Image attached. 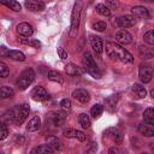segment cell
Here are the masks:
<instances>
[{"label": "cell", "instance_id": "34", "mask_svg": "<svg viewBox=\"0 0 154 154\" xmlns=\"http://www.w3.org/2000/svg\"><path fill=\"white\" fill-rule=\"evenodd\" d=\"M14 118H16V113L13 112V109L7 111L2 117H1V122L10 124V123H14Z\"/></svg>", "mask_w": 154, "mask_h": 154}, {"label": "cell", "instance_id": "7", "mask_svg": "<svg viewBox=\"0 0 154 154\" xmlns=\"http://www.w3.org/2000/svg\"><path fill=\"white\" fill-rule=\"evenodd\" d=\"M29 112H30V107H29V105H28V103H22L20 107H19V109H18V112L16 113L14 124H16L17 126H20V125L25 122V119L28 118Z\"/></svg>", "mask_w": 154, "mask_h": 154}, {"label": "cell", "instance_id": "20", "mask_svg": "<svg viewBox=\"0 0 154 154\" xmlns=\"http://www.w3.org/2000/svg\"><path fill=\"white\" fill-rule=\"evenodd\" d=\"M46 142H47L54 150H60V149L63 148V142H61L57 136L51 135V136L46 137Z\"/></svg>", "mask_w": 154, "mask_h": 154}, {"label": "cell", "instance_id": "18", "mask_svg": "<svg viewBox=\"0 0 154 154\" xmlns=\"http://www.w3.org/2000/svg\"><path fill=\"white\" fill-rule=\"evenodd\" d=\"M6 57L14 60V61H24L25 60V54L20 51H16V49H10L6 52Z\"/></svg>", "mask_w": 154, "mask_h": 154}, {"label": "cell", "instance_id": "17", "mask_svg": "<svg viewBox=\"0 0 154 154\" xmlns=\"http://www.w3.org/2000/svg\"><path fill=\"white\" fill-rule=\"evenodd\" d=\"M40 128H41V118H40L38 116H35V117H32V118L29 120L28 125H26V130H28L29 132H34V131H37Z\"/></svg>", "mask_w": 154, "mask_h": 154}, {"label": "cell", "instance_id": "37", "mask_svg": "<svg viewBox=\"0 0 154 154\" xmlns=\"http://www.w3.org/2000/svg\"><path fill=\"white\" fill-rule=\"evenodd\" d=\"M8 76H10V69H8V66L4 61H0V77L1 78H6Z\"/></svg>", "mask_w": 154, "mask_h": 154}, {"label": "cell", "instance_id": "22", "mask_svg": "<svg viewBox=\"0 0 154 154\" xmlns=\"http://www.w3.org/2000/svg\"><path fill=\"white\" fill-rule=\"evenodd\" d=\"M117 101H118V96L117 95H111L105 100V106L109 112H114L116 107H117Z\"/></svg>", "mask_w": 154, "mask_h": 154}, {"label": "cell", "instance_id": "26", "mask_svg": "<svg viewBox=\"0 0 154 154\" xmlns=\"http://www.w3.org/2000/svg\"><path fill=\"white\" fill-rule=\"evenodd\" d=\"M78 123H79V125H81L83 129H89L90 125H91L90 118H89V116H88L87 113H81V114L78 116Z\"/></svg>", "mask_w": 154, "mask_h": 154}, {"label": "cell", "instance_id": "4", "mask_svg": "<svg viewBox=\"0 0 154 154\" xmlns=\"http://www.w3.org/2000/svg\"><path fill=\"white\" fill-rule=\"evenodd\" d=\"M35 77H36L35 71H34L31 67H28V69H25V70L19 75V77H18L16 84H17V87H18L20 90H25V89L34 82Z\"/></svg>", "mask_w": 154, "mask_h": 154}, {"label": "cell", "instance_id": "12", "mask_svg": "<svg viewBox=\"0 0 154 154\" xmlns=\"http://www.w3.org/2000/svg\"><path fill=\"white\" fill-rule=\"evenodd\" d=\"M90 46L91 48L94 49V52L97 54V55H101L102 52H103V42L101 40V37L96 36V35H91L90 36Z\"/></svg>", "mask_w": 154, "mask_h": 154}, {"label": "cell", "instance_id": "15", "mask_svg": "<svg viewBox=\"0 0 154 154\" xmlns=\"http://www.w3.org/2000/svg\"><path fill=\"white\" fill-rule=\"evenodd\" d=\"M131 13L135 18H142V19H148L150 17L149 10L146 8L144 6H134L131 8Z\"/></svg>", "mask_w": 154, "mask_h": 154}, {"label": "cell", "instance_id": "9", "mask_svg": "<svg viewBox=\"0 0 154 154\" xmlns=\"http://www.w3.org/2000/svg\"><path fill=\"white\" fill-rule=\"evenodd\" d=\"M31 97L35 100V101H47V100H49V94H48V91L43 88V87H41V85H37V87H35L32 90H31Z\"/></svg>", "mask_w": 154, "mask_h": 154}, {"label": "cell", "instance_id": "3", "mask_svg": "<svg viewBox=\"0 0 154 154\" xmlns=\"http://www.w3.org/2000/svg\"><path fill=\"white\" fill-rule=\"evenodd\" d=\"M82 61H83V66H84V69H85V71H87L88 73H90L94 78H101L102 73H101L100 69L97 67V65H96V63H95L93 55L90 54V52L87 51V52L83 53V59H82Z\"/></svg>", "mask_w": 154, "mask_h": 154}, {"label": "cell", "instance_id": "31", "mask_svg": "<svg viewBox=\"0 0 154 154\" xmlns=\"http://www.w3.org/2000/svg\"><path fill=\"white\" fill-rule=\"evenodd\" d=\"M19 41H20L23 45H26V46H31V47H34V48H38V47H41V42H40L38 40H36V38H28V37H22Z\"/></svg>", "mask_w": 154, "mask_h": 154}, {"label": "cell", "instance_id": "14", "mask_svg": "<svg viewBox=\"0 0 154 154\" xmlns=\"http://www.w3.org/2000/svg\"><path fill=\"white\" fill-rule=\"evenodd\" d=\"M72 96H73V99H76V100L79 101L81 103H87V102H89V100H90L89 93H88L85 89H83V88H78V89L73 90Z\"/></svg>", "mask_w": 154, "mask_h": 154}, {"label": "cell", "instance_id": "47", "mask_svg": "<svg viewBox=\"0 0 154 154\" xmlns=\"http://www.w3.org/2000/svg\"><path fill=\"white\" fill-rule=\"evenodd\" d=\"M45 1H52V0H45Z\"/></svg>", "mask_w": 154, "mask_h": 154}, {"label": "cell", "instance_id": "28", "mask_svg": "<svg viewBox=\"0 0 154 154\" xmlns=\"http://www.w3.org/2000/svg\"><path fill=\"white\" fill-rule=\"evenodd\" d=\"M47 77H48V79L52 81V82L63 83V76H61V73H60L59 71H57V70H51V71H48Z\"/></svg>", "mask_w": 154, "mask_h": 154}, {"label": "cell", "instance_id": "44", "mask_svg": "<svg viewBox=\"0 0 154 154\" xmlns=\"http://www.w3.org/2000/svg\"><path fill=\"white\" fill-rule=\"evenodd\" d=\"M14 140H16V142H17L18 144H23V143H24V141H25V140H24V137H23V136H19V135H17V136L14 137Z\"/></svg>", "mask_w": 154, "mask_h": 154}, {"label": "cell", "instance_id": "32", "mask_svg": "<svg viewBox=\"0 0 154 154\" xmlns=\"http://www.w3.org/2000/svg\"><path fill=\"white\" fill-rule=\"evenodd\" d=\"M96 12L103 17H109L111 16V10L108 8L107 5H103V4H97L96 5Z\"/></svg>", "mask_w": 154, "mask_h": 154}, {"label": "cell", "instance_id": "19", "mask_svg": "<svg viewBox=\"0 0 154 154\" xmlns=\"http://www.w3.org/2000/svg\"><path fill=\"white\" fill-rule=\"evenodd\" d=\"M54 149L47 143V144H41L31 149V154H52Z\"/></svg>", "mask_w": 154, "mask_h": 154}, {"label": "cell", "instance_id": "5", "mask_svg": "<svg viewBox=\"0 0 154 154\" xmlns=\"http://www.w3.org/2000/svg\"><path fill=\"white\" fill-rule=\"evenodd\" d=\"M138 76L143 84L149 83L153 79V66L150 64H141L138 67Z\"/></svg>", "mask_w": 154, "mask_h": 154}, {"label": "cell", "instance_id": "33", "mask_svg": "<svg viewBox=\"0 0 154 154\" xmlns=\"http://www.w3.org/2000/svg\"><path fill=\"white\" fill-rule=\"evenodd\" d=\"M102 112H103V106L101 105V103H95L93 107H91V109H90V114H91V117L93 118H97V117H100L101 114H102Z\"/></svg>", "mask_w": 154, "mask_h": 154}, {"label": "cell", "instance_id": "30", "mask_svg": "<svg viewBox=\"0 0 154 154\" xmlns=\"http://www.w3.org/2000/svg\"><path fill=\"white\" fill-rule=\"evenodd\" d=\"M140 54L141 57H143L144 59H152L154 57V52L150 47H147V46H141L140 47Z\"/></svg>", "mask_w": 154, "mask_h": 154}, {"label": "cell", "instance_id": "23", "mask_svg": "<svg viewBox=\"0 0 154 154\" xmlns=\"http://www.w3.org/2000/svg\"><path fill=\"white\" fill-rule=\"evenodd\" d=\"M0 4L5 5L6 7H8L10 10H12L14 12H19L20 8H22L20 4L17 0H0Z\"/></svg>", "mask_w": 154, "mask_h": 154}, {"label": "cell", "instance_id": "21", "mask_svg": "<svg viewBox=\"0 0 154 154\" xmlns=\"http://www.w3.org/2000/svg\"><path fill=\"white\" fill-rule=\"evenodd\" d=\"M131 90H132V93H134V94H136V96H137V97L143 99V97H146V96H147V90H146V87H144L143 84L135 83V84H132Z\"/></svg>", "mask_w": 154, "mask_h": 154}, {"label": "cell", "instance_id": "2", "mask_svg": "<svg viewBox=\"0 0 154 154\" xmlns=\"http://www.w3.org/2000/svg\"><path fill=\"white\" fill-rule=\"evenodd\" d=\"M82 7H83V1L82 0H76L72 12H71V24H70V37L75 38L77 37L78 29H79V23H81V13H82Z\"/></svg>", "mask_w": 154, "mask_h": 154}, {"label": "cell", "instance_id": "46", "mask_svg": "<svg viewBox=\"0 0 154 154\" xmlns=\"http://www.w3.org/2000/svg\"><path fill=\"white\" fill-rule=\"evenodd\" d=\"M150 95H152V96H153V97H154V90H153V89H152V90H150Z\"/></svg>", "mask_w": 154, "mask_h": 154}, {"label": "cell", "instance_id": "1", "mask_svg": "<svg viewBox=\"0 0 154 154\" xmlns=\"http://www.w3.org/2000/svg\"><path fill=\"white\" fill-rule=\"evenodd\" d=\"M106 54L108 58L113 59V60H118L125 64H131L134 63V57L132 54L126 51L122 45L116 43V42H106V47H105Z\"/></svg>", "mask_w": 154, "mask_h": 154}, {"label": "cell", "instance_id": "39", "mask_svg": "<svg viewBox=\"0 0 154 154\" xmlns=\"http://www.w3.org/2000/svg\"><path fill=\"white\" fill-rule=\"evenodd\" d=\"M76 131H77V130H75V129H72V128H67V129H65V130L63 131V134H64L65 137L73 138V137L76 136Z\"/></svg>", "mask_w": 154, "mask_h": 154}, {"label": "cell", "instance_id": "45", "mask_svg": "<svg viewBox=\"0 0 154 154\" xmlns=\"http://www.w3.org/2000/svg\"><path fill=\"white\" fill-rule=\"evenodd\" d=\"M108 152H109V153H120V149L117 148V147H113V148H111Z\"/></svg>", "mask_w": 154, "mask_h": 154}, {"label": "cell", "instance_id": "35", "mask_svg": "<svg viewBox=\"0 0 154 154\" xmlns=\"http://www.w3.org/2000/svg\"><path fill=\"white\" fill-rule=\"evenodd\" d=\"M7 136H8V128H7V124L0 120V141L5 140Z\"/></svg>", "mask_w": 154, "mask_h": 154}, {"label": "cell", "instance_id": "40", "mask_svg": "<svg viewBox=\"0 0 154 154\" xmlns=\"http://www.w3.org/2000/svg\"><path fill=\"white\" fill-rule=\"evenodd\" d=\"M60 107L65 111H70L71 109V101L69 99H63L60 101Z\"/></svg>", "mask_w": 154, "mask_h": 154}, {"label": "cell", "instance_id": "27", "mask_svg": "<svg viewBox=\"0 0 154 154\" xmlns=\"http://www.w3.org/2000/svg\"><path fill=\"white\" fill-rule=\"evenodd\" d=\"M65 72L69 75V76H77V75H81V70L77 65L70 63L67 65H65Z\"/></svg>", "mask_w": 154, "mask_h": 154}, {"label": "cell", "instance_id": "38", "mask_svg": "<svg viewBox=\"0 0 154 154\" xmlns=\"http://www.w3.org/2000/svg\"><path fill=\"white\" fill-rule=\"evenodd\" d=\"M106 28H107V24L103 20H97V22L93 23V29L96 31H103Z\"/></svg>", "mask_w": 154, "mask_h": 154}, {"label": "cell", "instance_id": "11", "mask_svg": "<svg viewBox=\"0 0 154 154\" xmlns=\"http://www.w3.org/2000/svg\"><path fill=\"white\" fill-rule=\"evenodd\" d=\"M16 30H17V32H18L20 36H23V37H30V36L34 34L32 26H31L29 23H26V22L19 23V24L17 25Z\"/></svg>", "mask_w": 154, "mask_h": 154}, {"label": "cell", "instance_id": "24", "mask_svg": "<svg viewBox=\"0 0 154 154\" xmlns=\"http://www.w3.org/2000/svg\"><path fill=\"white\" fill-rule=\"evenodd\" d=\"M137 130H138V132L141 135H143L146 137H153L154 136V129L150 125H143V124H141V125H138Z\"/></svg>", "mask_w": 154, "mask_h": 154}, {"label": "cell", "instance_id": "43", "mask_svg": "<svg viewBox=\"0 0 154 154\" xmlns=\"http://www.w3.org/2000/svg\"><path fill=\"white\" fill-rule=\"evenodd\" d=\"M106 1H107V4L109 5V7H108L109 10H111V8H116V7H117V1H116V0H106Z\"/></svg>", "mask_w": 154, "mask_h": 154}, {"label": "cell", "instance_id": "41", "mask_svg": "<svg viewBox=\"0 0 154 154\" xmlns=\"http://www.w3.org/2000/svg\"><path fill=\"white\" fill-rule=\"evenodd\" d=\"M58 55H59V58H60L61 60L67 59V53H66V52H65V49H64V48H61V47H59V48H58Z\"/></svg>", "mask_w": 154, "mask_h": 154}, {"label": "cell", "instance_id": "42", "mask_svg": "<svg viewBox=\"0 0 154 154\" xmlns=\"http://www.w3.org/2000/svg\"><path fill=\"white\" fill-rule=\"evenodd\" d=\"M75 138H77L79 142H84V141H85V135H84L83 131L77 130V131H76V136H75Z\"/></svg>", "mask_w": 154, "mask_h": 154}, {"label": "cell", "instance_id": "6", "mask_svg": "<svg viewBox=\"0 0 154 154\" xmlns=\"http://www.w3.org/2000/svg\"><path fill=\"white\" fill-rule=\"evenodd\" d=\"M113 24L119 26V28H130V26H134L136 24V18L134 16H130V14H125V16H122V17H118L113 20Z\"/></svg>", "mask_w": 154, "mask_h": 154}, {"label": "cell", "instance_id": "29", "mask_svg": "<svg viewBox=\"0 0 154 154\" xmlns=\"http://www.w3.org/2000/svg\"><path fill=\"white\" fill-rule=\"evenodd\" d=\"M14 94V90L8 87V85H2L0 87V99H7V97H11L13 96Z\"/></svg>", "mask_w": 154, "mask_h": 154}, {"label": "cell", "instance_id": "36", "mask_svg": "<svg viewBox=\"0 0 154 154\" xmlns=\"http://www.w3.org/2000/svg\"><path fill=\"white\" fill-rule=\"evenodd\" d=\"M143 40H144V42H146L147 45L153 46V45H154V34H153V30H148L147 32H144Z\"/></svg>", "mask_w": 154, "mask_h": 154}, {"label": "cell", "instance_id": "8", "mask_svg": "<svg viewBox=\"0 0 154 154\" xmlns=\"http://www.w3.org/2000/svg\"><path fill=\"white\" fill-rule=\"evenodd\" d=\"M48 117L54 126H61L66 120V113L64 111H52L49 112Z\"/></svg>", "mask_w": 154, "mask_h": 154}, {"label": "cell", "instance_id": "16", "mask_svg": "<svg viewBox=\"0 0 154 154\" xmlns=\"http://www.w3.org/2000/svg\"><path fill=\"white\" fill-rule=\"evenodd\" d=\"M25 7L32 12H38L45 10V2L41 0H25Z\"/></svg>", "mask_w": 154, "mask_h": 154}, {"label": "cell", "instance_id": "25", "mask_svg": "<svg viewBox=\"0 0 154 154\" xmlns=\"http://www.w3.org/2000/svg\"><path fill=\"white\" fill-rule=\"evenodd\" d=\"M143 119H144V123L148 124V125H154V109L152 107H148L144 113H143Z\"/></svg>", "mask_w": 154, "mask_h": 154}, {"label": "cell", "instance_id": "13", "mask_svg": "<svg viewBox=\"0 0 154 154\" xmlns=\"http://www.w3.org/2000/svg\"><path fill=\"white\" fill-rule=\"evenodd\" d=\"M105 135H106L107 137H109V138L113 141V143L117 144V146H119V144L123 143V134H122V131L118 130V129H108V130L105 132Z\"/></svg>", "mask_w": 154, "mask_h": 154}, {"label": "cell", "instance_id": "10", "mask_svg": "<svg viewBox=\"0 0 154 154\" xmlns=\"http://www.w3.org/2000/svg\"><path fill=\"white\" fill-rule=\"evenodd\" d=\"M116 41L119 45H130L132 42V35L129 31L120 29L116 32Z\"/></svg>", "mask_w": 154, "mask_h": 154}]
</instances>
